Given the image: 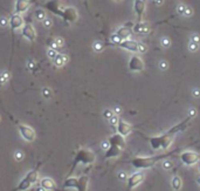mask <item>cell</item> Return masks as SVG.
<instances>
[{"label": "cell", "mask_w": 200, "mask_h": 191, "mask_svg": "<svg viewBox=\"0 0 200 191\" xmlns=\"http://www.w3.org/2000/svg\"><path fill=\"white\" fill-rule=\"evenodd\" d=\"M192 120V117L187 116L184 121L179 122L178 124H176L174 127H172L171 129H169L166 133H164L163 135H158V136H153V137H146V140L150 142V145L152 149L155 150H166L171 147V144L174 141L176 135L182 133L187 129L190 121Z\"/></svg>", "instance_id": "cell-1"}, {"label": "cell", "mask_w": 200, "mask_h": 191, "mask_svg": "<svg viewBox=\"0 0 200 191\" xmlns=\"http://www.w3.org/2000/svg\"><path fill=\"white\" fill-rule=\"evenodd\" d=\"M125 137L122 136L120 134H114L111 135L108 140L109 142V147L105 150L104 154V158L105 159H110V158H118L120 156L122 151L125 148Z\"/></svg>", "instance_id": "cell-2"}, {"label": "cell", "mask_w": 200, "mask_h": 191, "mask_svg": "<svg viewBox=\"0 0 200 191\" xmlns=\"http://www.w3.org/2000/svg\"><path fill=\"white\" fill-rule=\"evenodd\" d=\"M172 155H173V153L159 154V155L146 156V157H134L132 159L129 161V163H131L137 169H150V168L155 167L159 161H164L165 158H167Z\"/></svg>", "instance_id": "cell-3"}, {"label": "cell", "mask_w": 200, "mask_h": 191, "mask_svg": "<svg viewBox=\"0 0 200 191\" xmlns=\"http://www.w3.org/2000/svg\"><path fill=\"white\" fill-rule=\"evenodd\" d=\"M96 156L94 151L89 150V149H80L77 153L74 156V162L72 164V170L70 172H73V170L77 167V164H85V165H90L95 162Z\"/></svg>", "instance_id": "cell-4"}, {"label": "cell", "mask_w": 200, "mask_h": 191, "mask_svg": "<svg viewBox=\"0 0 200 191\" xmlns=\"http://www.w3.org/2000/svg\"><path fill=\"white\" fill-rule=\"evenodd\" d=\"M41 164H42V163L40 162V163L36 165V168H34L33 170H31V171L28 172L20 181V183L18 184V187L14 188L12 191H26V190H28L34 183H36L38 179H39V167H40Z\"/></svg>", "instance_id": "cell-5"}, {"label": "cell", "mask_w": 200, "mask_h": 191, "mask_svg": "<svg viewBox=\"0 0 200 191\" xmlns=\"http://www.w3.org/2000/svg\"><path fill=\"white\" fill-rule=\"evenodd\" d=\"M88 182L89 178L87 176H81V177H68L63 182V188L64 189H75L76 191H87L88 189Z\"/></svg>", "instance_id": "cell-6"}, {"label": "cell", "mask_w": 200, "mask_h": 191, "mask_svg": "<svg viewBox=\"0 0 200 191\" xmlns=\"http://www.w3.org/2000/svg\"><path fill=\"white\" fill-rule=\"evenodd\" d=\"M17 126H18V130H19V133H20L21 137H22L25 141H27V142H33V141L35 140L36 134H35V130H34L32 127H29V126H27V124H22V123H17Z\"/></svg>", "instance_id": "cell-7"}, {"label": "cell", "mask_w": 200, "mask_h": 191, "mask_svg": "<svg viewBox=\"0 0 200 191\" xmlns=\"http://www.w3.org/2000/svg\"><path fill=\"white\" fill-rule=\"evenodd\" d=\"M179 158L185 165L191 167L200 161V154L194 151H184L179 155Z\"/></svg>", "instance_id": "cell-8"}, {"label": "cell", "mask_w": 200, "mask_h": 191, "mask_svg": "<svg viewBox=\"0 0 200 191\" xmlns=\"http://www.w3.org/2000/svg\"><path fill=\"white\" fill-rule=\"evenodd\" d=\"M60 17L68 24H74L79 18V13L74 7H63Z\"/></svg>", "instance_id": "cell-9"}, {"label": "cell", "mask_w": 200, "mask_h": 191, "mask_svg": "<svg viewBox=\"0 0 200 191\" xmlns=\"http://www.w3.org/2000/svg\"><path fill=\"white\" fill-rule=\"evenodd\" d=\"M129 71L130 72H134V73H139L143 72L144 68H145V65H144V61L140 59L138 55H132L129 60Z\"/></svg>", "instance_id": "cell-10"}, {"label": "cell", "mask_w": 200, "mask_h": 191, "mask_svg": "<svg viewBox=\"0 0 200 191\" xmlns=\"http://www.w3.org/2000/svg\"><path fill=\"white\" fill-rule=\"evenodd\" d=\"M143 181H144V173L143 172H134L130 177H128V191L136 188Z\"/></svg>", "instance_id": "cell-11"}, {"label": "cell", "mask_w": 200, "mask_h": 191, "mask_svg": "<svg viewBox=\"0 0 200 191\" xmlns=\"http://www.w3.org/2000/svg\"><path fill=\"white\" fill-rule=\"evenodd\" d=\"M21 35L25 39H27L28 41L33 42L36 39V32H35V29L32 25L27 24V25H23L21 27Z\"/></svg>", "instance_id": "cell-12"}, {"label": "cell", "mask_w": 200, "mask_h": 191, "mask_svg": "<svg viewBox=\"0 0 200 191\" xmlns=\"http://www.w3.org/2000/svg\"><path fill=\"white\" fill-rule=\"evenodd\" d=\"M132 27H134V24H132V22H128L126 25L122 26V27H120V28L116 31V34L118 35V38H120V40H126V39H129V37L134 33V32H132Z\"/></svg>", "instance_id": "cell-13"}, {"label": "cell", "mask_w": 200, "mask_h": 191, "mask_svg": "<svg viewBox=\"0 0 200 191\" xmlns=\"http://www.w3.org/2000/svg\"><path fill=\"white\" fill-rule=\"evenodd\" d=\"M117 133L120 134L122 136H128L129 134H131V131L134 130V127L130 124V123H128L126 121H124V120H122L120 118L118 120V124H117Z\"/></svg>", "instance_id": "cell-14"}, {"label": "cell", "mask_w": 200, "mask_h": 191, "mask_svg": "<svg viewBox=\"0 0 200 191\" xmlns=\"http://www.w3.org/2000/svg\"><path fill=\"white\" fill-rule=\"evenodd\" d=\"M45 7L50 11L52 13H54L55 15H61V12L63 10V7L61 6L60 0H48L45 5Z\"/></svg>", "instance_id": "cell-15"}, {"label": "cell", "mask_w": 200, "mask_h": 191, "mask_svg": "<svg viewBox=\"0 0 200 191\" xmlns=\"http://www.w3.org/2000/svg\"><path fill=\"white\" fill-rule=\"evenodd\" d=\"M31 5H32V0H15L14 12L18 14H22L29 10Z\"/></svg>", "instance_id": "cell-16"}, {"label": "cell", "mask_w": 200, "mask_h": 191, "mask_svg": "<svg viewBox=\"0 0 200 191\" xmlns=\"http://www.w3.org/2000/svg\"><path fill=\"white\" fill-rule=\"evenodd\" d=\"M118 46H120V48L125 49V51L138 53V42H137V41H135V40H130V39L122 40Z\"/></svg>", "instance_id": "cell-17"}, {"label": "cell", "mask_w": 200, "mask_h": 191, "mask_svg": "<svg viewBox=\"0 0 200 191\" xmlns=\"http://www.w3.org/2000/svg\"><path fill=\"white\" fill-rule=\"evenodd\" d=\"M145 8H146V4L144 0H135L134 1V10L137 14V22H140L143 20Z\"/></svg>", "instance_id": "cell-18"}, {"label": "cell", "mask_w": 200, "mask_h": 191, "mask_svg": "<svg viewBox=\"0 0 200 191\" xmlns=\"http://www.w3.org/2000/svg\"><path fill=\"white\" fill-rule=\"evenodd\" d=\"M8 21H9V27L13 31L19 29L23 26V18L21 17V14H18V13H14L13 15H11Z\"/></svg>", "instance_id": "cell-19"}, {"label": "cell", "mask_w": 200, "mask_h": 191, "mask_svg": "<svg viewBox=\"0 0 200 191\" xmlns=\"http://www.w3.org/2000/svg\"><path fill=\"white\" fill-rule=\"evenodd\" d=\"M40 187H42L46 191H56V183L49 177H45L41 179Z\"/></svg>", "instance_id": "cell-20"}, {"label": "cell", "mask_w": 200, "mask_h": 191, "mask_svg": "<svg viewBox=\"0 0 200 191\" xmlns=\"http://www.w3.org/2000/svg\"><path fill=\"white\" fill-rule=\"evenodd\" d=\"M150 31V26L146 22H136L132 27V32L136 34H146Z\"/></svg>", "instance_id": "cell-21"}, {"label": "cell", "mask_w": 200, "mask_h": 191, "mask_svg": "<svg viewBox=\"0 0 200 191\" xmlns=\"http://www.w3.org/2000/svg\"><path fill=\"white\" fill-rule=\"evenodd\" d=\"M53 61H54V65L60 68V67H62V66H64V65L68 63L69 57H67V55H64V54H58V57H55Z\"/></svg>", "instance_id": "cell-22"}, {"label": "cell", "mask_w": 200, "mask_h": 191, "mask_svg": "<svg viewBox=\"0 0 200 191\" xmlns=\"http://www.w3.org/2000/svg\"><path fill=\"white\" fill-rule=\"evenodd\" d=\"M171 184H172V188H173L174 190L178 191L180 188H181V185H182L181 178H180L179 176H174V177L172 178V182H171Z\"/></svg>", "instance_id": "cell-23"}, {"label": "cell", "mask_w": 200, "mask_h": 191, "mask_svg": "<svg viewBox=\"0 0 200 191\" xmlns=\"http://www.w3.org/2000/svg\"><path fill=\"white\" fill-rule=\"evenodd\" d=\"M34 17H35V19L39 20V21H43V20L47 18L46 12H45L42 8H39V10H36V11L34 12Z\"/></svg>", "instance_id": "cell-24"}, {"label": "cell", "mask_w": 200, "mask_h": 191, "mask_svg": "<svg viewBox=\"0 0 200 191\" xmlns=\"http://www.w3.org/2000/svg\"><path fill=\"white\" fill-rule=\"evenodd\" d=\"M104 43L103 42H101V41H95L94 43H93V48H94V51L95 52H97V53H100L102 52L103 49H104Z\"/></svg>", "instance_id": "cell-25"}, {"label": "cell", "mask_w": 200, "mask_h": 191, "mask_svg": "<svg viewBox=\"0 0 200 191\" xmlns=\"http://www.w3.org/2000/svg\"><path fill=\"white\" fill-rule=\"evenodd\" d=\"M160 45L164 48H169L171 46V39L169 38V37H163L161 40H160Z\"/></svg>", "instance_id": "cell-26"}, {"label": "cell", "mask_w": 200, "mask_h": 191, "mask_svg": "<svg viewBox=\"0 0 200 191\" xmlns=\"http://www.w3.org/2000/svg\"><path fill=\"white\" fill-rule=\"evenodd\" d=\"M118 120H120V117H118V115H114L110 120H109V122H110V126L114 128V129H116L117 128V124H118Z\"/></svg>", "instance_id": "cell-27"}, {"label": "cell", "mask_w": 200, "mask_h": 191, "mask_svg": "<svg viewBox=\"0 0 200 191\" xmlns=\"http://www.w3.org/2000/svg\"><path fill=\"white\" fill-rule=\"evenodd\" d=\"M58 51L56 49H53V48H48L47 49V55H48V57L49 59H52V60H54L55 57H58Z\"/></svg>", "instance_id": "cell-28"}, {"label": "cell", "mask_w": 200, "mask_h": 191, "mask_svg": "<svg viewBox=\"0 0 200 191\" xmlns=\"http://www.w3.org/2000/svg\"><path fill=\"white\" fill-rule=\"evenodd\" d=\"M42 96H43L46 100H49V98L53 96L52 90H50L49 88H43V89H42Z\"/></svg>", "instance_id": "cell-29"}, {"label": "cell", "mask_w": 200, "mask_h": 191, "mask_svg": "<svg viewBox=\"0 0 200 191\" xmlns=\"http://www.w3.org/2000/svg\"><path fill=\"white\" fill-rule=\"evenodd\" d=\"M114 115H115V113H114V110H111V109H105V110L103 112V117L107 118V120H110Z\"/></svg>", "instance_id": "cell-30"}, {"label": "cell", "mask_w": 200, "mask_h": 191, "mask_svg": "<svg viewBox=\"0 0 200 191\" xmlns=\"http://www.w3.org/2000/svg\"><path fill=\"white\" fill-rule=\"evenodd\" d=\"M163 168H164V169H166V170L172 169V168H173V163H172V161H170V159H164V162H163Z\"/></svg>", "instance_id": "cell-31"}, {"label": "cell", "mask_w": 200, "mask_h": 191, "mask_svg": "<svg viewBox=\"0 0 200 191\" xmlns=\"http://www.w3.org/2000/svg\"><path fill=\"white\" fill-rule=\"evenodd\" d=\"M198 48H199V43H196V42H193V41L190 40L188 49H190L191 52H196V51H198Z\"/></svg>", "instance_id": "cell-32"}, {"label": "cell", "mask_w": 200, "mask_h": 191, "mask_svg": "<svg viewBox=\"0 0 200 191\" xmlns=\"http://www.w3.org/2000/svg\"><path fill=\"white\" fill-rule=\"evenodd\" d=\"M147 51V45L143 43V42H138V53H145Z\"/></svg>", "instance_id": "cell-33"}, {"label": "cell", "mask_w": 200, "mask_h": 191, "mask_svg": "<svg viewBox=\"0 0 200 191\" xmlns=\"http://www.w3.org/2000/svg\"><path fill=\"white\" fill-rule=\"evenodd\" d=\"M42 25H43V27H46V28H50L52 25H53V21H52V19H49V18H46V19L42 21Z\"/></svg>", "instance_id": "cell-34"}, {"label": "cell", "mask_w": 200, "mask_h": 191, "mask_svg": "<svg viewBox=\"0 0 200 191\" xmlns=\"http://www.w3.org/2000/svg\"><path fill=\"white\" fill-rule=\"evenodd\" d=\"M7 26H9L8 19L5 18V17H1V18H0V27H7Z\"/></svg>", "instance_id": "cell-35"}, {"label": "cell", "mask_w": 200, "mask_h": 191, "mask_svg": "<svg viewBox=\"0 0 200 191\" xmlns=\"http://www.w3.org/2000/svg\"><path fill=\"white\" fill-rule=\"evenodd\" d=\"M185 10H186V5H184V4H179L177 6V11H178V13H179L180 15H184Z\"/></svg>", "instance_id": "cell-36"}, {"label": "cell", "mask_w": 200, "mask_h": 191, "mask_svg": "<svg viewBox=\"0 0 200 191\" xmlns=\"http://www.w3.org/2000/svg\"><path fill=\"white\" fill-rule=\"evenodd\" d=\"M14 158L17 159V161H22V158H23V153L21 151V150H17L15 153H14Z\"/></svg>", "instance_id": "cell-37"}, {"label": "cell", "mask_w": 200, "mask_h": 191, "mask_svg": "<svg viewBox=\"0 0 200 191\" xmlns=\"http://www.w3.org/2000/svg\"><path fill=\"white\" fill-rule=\"evenodd\" d=\"M159 68L161 69V71H166V69L169 68V63H167L166 61H164V60H163V61H160L159 62Z\"/></svg>", "instance_id": "cell-38"}, {"label": "cell", "mask_w": 200, "mask_h": 191, "mask_svg": "<svg viewBox=\"0 0 200 191\" xmlns=\"http://www.w3.org/2000/svg\"><path fill=\"white\" fill-rule=\"evenodd\" d=\"M193 14V10L188 6H186V10H185V13H184V17H191Z\"/></svg>", "instance_id": "cell-39"}, {"label": "cell", "mask_w": 200, "mask_h": 191, "mask_svg": "<svg viewBox=\"0 0 200 191\" xmlns=\"http://www.w3.org/2000/svg\"><path fill=\"white\" fill-rule=\"evenodd\" d=\"M191 41H193V42L199 43L200 45V35H198V34H193V35L191 37Z\"/></svg>", "instance_id": "cell-40"}, {"label": "cell", "mask_w": 200, "mask_h": 191, "mask_svg": "<svg viewBox=\"0 0 200 191\" xmlns=\"http://www.w3.org/2000/svg\"><path fill=\"white\" fill-rule=\"evenodd\" d=\"M54 40H55V42H56V45H58L59 47H62V46H63V43H64V40H63L62 38H60V37L55 38Z\"/></svg>", "instance_id": "cell-41"}, {"label": "cell", "mask_w": 200, "mask_h": 191, "mask_svg": "<svg viewBox=\"0 0 200 191\" xmlns=\"http://www.w3.org/2000/svg\"><path fill=\"white\" fill-rule=\"evenodd\" d=\"M0 76L2 77V79L6 81V82H7V81L9 80V77H11V76H9V73H7V72H2V73L0 74Z\"/></svg>", "instance_id": "cell-42"}, {"label": "cell", "mask_w": 200, "mask_h": 191, "mask_svg": "<svg viewBox=\"0 0 200 191\" xmlns=\"http://www.w3.org/2000/svg\"><path fill=\"white\" fill-rule=\"evenodd\" d=\"M196 115H197V110H196V109H193V108H192V109H190V113H188V116H190V117H192V118H193Z\"/></svg>", "instance_id": "cell-43"}, {"label": "cell", "mask_w": 200, "mask_h": 191, "mask_svg": "<svg viewBox=\"0 0 200 191\" xmlns=\"http://www.w3.org/2000/svg\"><path fill=\"white\" fill-rule=\"evenodd\" d=\"M193 96L194 97H200V89H198V88H196V89H193Z\"/></svg>", "instance_id": "cell-44"}, {"label": "cell", "mask_w": 200, "mask_h": 191, "mask_svg": "<svg viewBox=\"0 0 200 191\" xmlns=\"http://www.w3.org/2000/svg\"><path fill=\"white\" fill-rule=\"evenodd\" d=\"M118 178H120V181H125V179H126V173L120 172V173H118Z\"/></svg>", "instance_id": "cell-45"}, {"label": "cell", "mask_w": 200, "mask_h": 191, "mask_svg": "<svg viewBox=\"0 0 200 191\" xmlns=\"http://www.w3.org/2000/svg\"><path fill=\"white\" fill-rule=\"evenodd\" d=\"M34 67H35L34 61H33V60H29V61H28V68H29V69H33Z\"/></svg>", "instance_id": "cell-46"}, {"label": "cell", "mask_w": 200, "mask_h": 191, "mask_svg": "<svg viewBox=\"0 0 200 191\" xmlns=\"http://www.w3.org/2000/svg\"><path fill=\"white\" fill-rule=\"evenodd\" d=\"M120 110H122V109H120V107H116V108H115V109H114V113H115V114H116V115H120V113H122V112H120Z\"/></svg>", "instance_id": "cell-47"}, {"label": "cell", "mask_w": 200, "mask_h": 191, "mask_svg": "<svg viewBox=\"0 0 200 191\" xmlns=\"http://www.w3.org/2000/svg\"><path fill=\"white\" fill-rule=\"evenodd\" d=\"M155 2H156V5H158V6H160L163 2H164V0H153Z\"/></svg>", "instance_id": "cell-48"}, {"label": "cell", "mask_w": 200, "mask_h": 191, "mask_svg": "<svg viewBox=\"0 0 200 191\" xmlns=\"http://www.w3.org/2000/svg\"><path fill=\"white\" fill-rule=\"evenodd\" d=\"M36 191H46V190H45V189H43L42 187H39V188L36 189Z\"/></svg>", "instance_id": "cell-49"}, {"label": "cell", "mask_w": 200, "mask_h": 191, "mask_svg": "<svg viewBox=\"0 0 200 191\" xmlns=\"http://www.w3.org/2000/svg\"><path fill=\"white\" fill-rule=\"evenodd\" d=\"M197 183H198V184H200V175L198 176V177H197Z\"/></svg>", "instance_id": "cell-50"}, {"label": "cell", "mask_w": 200, "mask_h": 191, "mask_svg": "<svg viewBox=\"0 0 200 191\" xmlns=\"http://www.w3.org/2000/svg\"><path fill=\"white\" fill-rule=\"evenodd\" d=\"M115 1H122V0H115Z\"/></svg>", "instance_id": "cell-51"}, {"label": "cell", "mask_w": 200, "mask_h": 191, "mask_svg": "<svg viewBox=\"0 0 200 191\" xmlns=\"http://www.w3.org/2000/svg\"><path fill=\"white\" fill-rule=\"evenodd\" d=\"M199 171H200V168H199Z\"/></svg>", "instance_id": "cell-52"}, {"label": "cell", "mask_w": 200, "mask_h": 191, "mask_svg": "<svg viewBox=\"0 0 200 191\" xmlns=\"http://www.w3.org/2000/svg\"><path fill=\"white\" fill-rule=\"evenodd\" d=\"M0 120H1V118H0Z\"/></svg>", "instance_id": "cell-53"}, {"label": "cell", "mask_w": 200, "mask_h": 191, "mask_svg": "<svg viewBox=\"0 0 200 191\" xmlns=\"http://www.w3.org/2000/svg\"><path fill=\"white\" fill-rule=\"evenodd\" d=\"M144 1H145V0H144Z\"/></svg>", "instance_id": "cell-54"}]
</instances>
